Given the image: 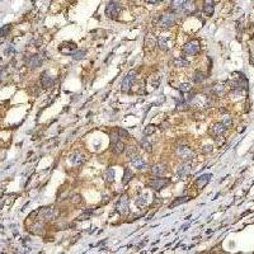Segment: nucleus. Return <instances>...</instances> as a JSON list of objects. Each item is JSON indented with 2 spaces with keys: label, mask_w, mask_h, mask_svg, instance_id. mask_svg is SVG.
<instances>
[{
  "label": "nucleus",
  "mask_w": 254,
  "mask_h": 254,
  "mask_svg": "<svg viewBox=\"0 0 254 254\" xmlns=\"http://www.w3.org/2000/svg\"><path fill=\"white\" fill-rule=\"evenodd\" d=\"M121 10H122L121 4L118 3L117 0H112V1H109L107 4L106 14H107V17H109L112 19H116L118 17V14L121 13Z\"/></svg>",
  "instance_id": "1"
},
{
  "label": "nucleus",
  "mask_w": 254,
  "mask_h": 254,
  "mask_svg": "<svg viewBox=\"0 0 254 254\" xmlns=\"http://www.w3.org/2000/svg\"><path fill=\"white\" fill-rule=\"evenodd\" d=\"M111 148H112V151L116 155H120V154L123 153V150H125V144L120 140V136L112 135L111 136Z\"/></svg>",
  "instance_id": "2"
},
{
  "label": "nucleus",
  "mask_w": 254,
  "mask_h": 254,
  "mask_svg": "<svg viewBox=\"0 0 254 254\" xmlns=\"http://www.w3.org/2000/svg\"><path fill=\"white\" fill-rule=\"evenodd\" d=\"M199 50H201V46H199V42L196 41V40H193V41H190L188 43H186L184 47H183V51H184V53H187V55H197V53L199 52Z\"/></svg>",
  "instance_id": "3"
},
{
  "label": "nucleus",
  "mask_w": 254,
  "mask_h": 254,
  "mask_svg": "<svg viewBox=\"0 0 254 254\" xmlns=\"http://www.w3.org/2000/svg\"><path fill=\"white\" fill-rule=\"evenodd\" d=\"M135 79H136V71L132 70V71H130L125 76V79H123V82H122V91H128L130 89H131Z\"/></svg>",
  "instance_id": "4"
},
{
  "label": "nucleus",
  "mask_w": 254,
  "mask_h": 254,
  "mask_svg": "<svg viewBox=\"0 0 254 254\" xmlns=\"http://www.w3.org/2000/svg\"><path fill=\"white\" fill-rule=\"evenodd\" d=\"M169 183H170V179H166V178H156V179H153L149 182V186L156 191H160V190H163V188H165Z\"/></svg>",
  "instance_id": "5"
},
{
  "label": "nucleus",
  "mask_w": 254,
  "mask_h": 254,
  "mask_svg": "<svg viewBox=\"0 0 254 254\" xmlns=\"http://www.w3.org/2000/svg\"><path fill=\"white\" fill-rule=\"evenodd\" d=\"M175 20H177L175 14H173V13L164 14V15H161V18H160V25L163 27V28H169V27L174 25Z\"/></svg>",
  "instance_id": "6"
},
{
  "label": "nucleus",
  "mask_w": 254,
  "mask_h": 254,
  "mask_svg": "<svg viewBox=\"0 0 254 254\" xmlns=\"http://www.w3.org/2000/svg\"><path fill=\"white\" fill-rule=\"evenodd\" d=\"M130 160H131V163H132L135 166H136L137 169H140V170H145V169H146L148 166H149V165H148V161L145 160L142 156H140V155H137V154L133 155L132 158H130Z\"/></svg>",
  "instance_id": "7"
},
{
  "label": "nucleus",
  "mask_w": 254,
  "mask_h": 254,
  "mask_svg": "<svg viewBox=\"0 0 254 254\" xmlns=\"http://www.w3.org/2000/svg\"><path fill=\"white\" fill-rule=\"evenodd\" d=\"M40 215L43 220H53L58 215V212L53 207H45L40 211Z\"/></svg>",
  "instance_id": "8"
},
{
  "label": "nucleus",
  "mask_w": 254,
  "mask_h": 254,
  "mask_svg": "<svg viewBox=\"0 0 254 254\" xmlns=\"http://www.w3.org/2000/svg\"><path fill=\"white\" fill-rule=\"evenodd\" d=\"M177 154L179 155L182 159H184V160H190V159L193 158V151L188 146H178Z\"/></svg>",
  "instance_id": "9"
},
{
  "label": "nucleus",
  "mask_w": 254,
  "mask_h": 254,
  "mask_svg": "<svg viewBox=\"0 0 254 254\" xmlns=\"http://www.w3.org/2000/svg\"><path fill=\"white\" fill-rule=\"evenodd\" d=\"M117 210L121 215H126L128 212V198L127 196H122L117 202Z\"/></svg>",
  "instance_id": "10"
},
{
  "label": "nucleus",
  "mask_w": 254,
  "mask_h": 254,
  "mask_svg": "<svg viewBox=\"0 0 254 254\" xmlns=\"http://www.w3.org/2000/svg\"><path fill=\"white\" fill-rule=\"evenodd\" d=\"M187 3H188V0H172L170 8H172V10L179 13V12H183V10H184Z\"/></svg>",
  "instance_id": "11"
},
{
  "label": "nucleus",
  "mask_w": 254,
  "mask_h": 254,
  "mask_svg": "<svg viewBox=\"0 0 254 254\" xmlns=\"http://www.w3.org/2000/svg\"><path fill=\"white\" fill-rule=\"evenodd\" d=\"M42 62H43V60L40 55H32L28 60V65L31 69H37V67L42 66Z\"/></svg>",
  "instance_id": "12"
},
{
  "label": "nucleus",
  "mask_w": 254,
  "mask_h": 254,
  "mask_svg": "<svg viewBox=\"0 0 254 254\" xmlns=\"http://www.w3.org/2000/svg\"><path fill=\"white\" fill-rule=\"evenodd\" d=\"M41 84H42V86L45 89L52 88V86H53V79L47 73H43L42 76H41Z\"/></svg>",
  "instance_id": "13"
},
{
  "label": "nucleus",
  "mask_w": 254,
  "mask_h": 254,
  "mask_svg": "<svg viewBox=\"0 0 254 254\" xmlns=\"http://www.w3.org/2000/svg\"><path fill=\"white\" fill-rule=\"evenodd\" d=\"M214 10H215V4L212 0H205L203 3V13L208 15V17H211L214 14Z\"/></svg>",
  "instance_id": "14"
},
{
  "label": "nucleus",
  "mask_w": 254,
  "mask_h": 254,
  "mask_svg": "<svg viewBox=\"0 0 254 254\" xmlns=\"http://www.w3.org/2000/svg\"><path fill=\"white\" fill-rule=\"evenodd\" d=\"M191 173V165L190 164H183L178 168V175L181 179H186V177Z\"/></svg>",
  "instance_id": "15"
},
{
  "label": "nucleus",
  "mask_w": 254,
  "mask_h": 254,
  "mask_svg": "<svg viewBox=\"0 0 254 254\" xmlns=\"http://www.w3.org/2000/svg\"><path fill=\"white\" fill-rule=\"evenodd\" d=\"M211 177H212L211 174H205V175H202V177H199V179L196 182V186L199 188V190H201V188H203V187L210 182Z\"/></svg>",
  "instance_id": "16"
},
{
  "label": "nucleus",
  "mask_w": 254,
  "mask_h": 254,
  "mask_svg": "<svg viewBox=\"0 0 254 254\" xmlns=\"http://www.w3.org/2000/svg\"><path fill=\"white\" fill-rule=\"evenodd\" d=\"M188 199H190V197L188 196H183V197H178V198H175L174 201H173L170 205H169V208H174L175 206H178V205H182V203H184V202H187Z\"/></svg>",
  "instance_id": "17"
},
{
  "label": "nucleus",
  "mask_w": 254,
  "mask_h": 254,
  "mask_svg": "<svg viewBox=\"0 0 254 254\" xmlns=\"http://www.w3.org/2000/svg\"><path fill=\"white\" fill-rule=\"evenodd\" d=\"M226 128H228V127H226L225 123H217V125L214 127L212 131H214L215 135H221V133H224L226 131Z\"/></svg>",
  "instance_id": "18"
},
{
  "label": "nucleus",
  "mask_w": 254,
  "mask_h": 254,
  "mask_svg": "<svg viewBox=\"0 0 254 254\" xmlns=\"http://www.w3.org/2000/svg\"><path fill=\"white\" fill-rule=\"evenodd\" d=\"M85 55H86V51L85 50H75L71 53V56H73L74 60H82Z\"/></svg>",
  "instance_id": "19"
},
{
  "label": "nucleus",
  "mask_w": 254,
  "mask_h": 254,
  "mask_svg": "<svg viewBox=\"0 0 254 254\" xmlns=\"http://www.w3.org/2000/svg\"><path fill=\"white\" fill-rule=\"evenodd\" d=\"M132 177H133V173L132 170H130V169H125V175H123V179H122V183L123 184H127V183L132 179Z\"/></svg>",
  "instance_id": "20"
},
{
  "label": "nucleus",
  "mask_w": 254,
  "mask_h": 254,
  "mask_svg": "<svg viewBox=\"0 0 254 254\" xmlns=\"http://www.w3.org/2000/svg\"><path fill=\"white\" fill-rule=\"evenodd\" d=\"M178 89H179V91H182V93H190L192 90V85L190 83H183V84H179Z\"/></svg>",
  "instance_id": "21"
},
{
  "label": "nucleus",
  "mask_w": 254,
  "mask_h": 254,
  "mask_svg": "<svg viewBox=\"0 0 254 254\" xmlns=\"http://www.w3.org/2000/svg\"><path fill=\"white\" fill-rule=\"evenodd\" d=\"M140 145H141V148L144 150H146V151H151V150H153V145H151V142L148 141V139H142L141 141H140Z\"/></svg>",
  "instance_id": "22"
},
{
  "label": "nucleus",
  "mask_w": 254,
  "mask_h": 254,
  "mask_svg": "<svg viewBox=\"0 0 254 254\" xmlns=\"http://www.w3.org/2000/svg\"><path fill=\"white\" fill-rule=\"evenodd\" d=\"M153 173L155 175H163L165 173V166L164 165H156L153 168Z\"/></svg>",
  "instance_id": "23"
},
{
  "label": "nucleus",
  "mask_w": 254,
  "mask_h": 254,
  "mask_svg": "<svg viewBox=\"0 0 254 254\" xmlns=\"http://www.w3.org/2000/svg\"><path fill=\"white\" fill-rule=\"evenodd\" d=\"M174 65L178 66V67H183V66H188L190 62H188L187 60H184V58L179 57V58H175V60H174Z\"/></svg>",
  "instance_id": "24"
},
{
  "label": "nucleus",
  "mask_w": 254,
  "mask_h": 254,
  "mask_svg": "<svg viewBox=\"0 0 254 254\" xmlns=\"http://www.w3.org/2000/svg\"><path fill=\"white\" fill-rule=\"evenodd\" d=\"M106 181L108 183H112L113 181H115V170L113 169H108L106 172Z\"/></svg>",
  "instance_id": "25"
},
{
  "label": "nucleus",
  "mask_w": 254,
  "mask_h": 254,
  "mask_svg": "<svg viewBox=\"0 0 254 254\" xmlns=\"http://www.w3.org/2000/svg\"><path fill=\"white\" fill-rule=\"evenodd\" d=\"M205 79H206V76H205V74L201 73V71H197L196 75H194V83H196V84L202 83Z\"/></svg>",
  "instance_id": "26"
},
{
  "label": "nucleus",
  "mask_w": 254,
  "mask_h": 254,
  "mask_svg": "<svg viewBox=\"0 0 254 254\" xmlns=\"http://www.w3.org/2000/svg\"><path fill=\"white\" fill-rule=\"evenodd\" d=\"M146 202H148V194H144V196L139 197V199L136 201V206L141 207V206H144V205H146Z\"/></svg>",
  "instance_id": "27"
},
{
  "label": "nucleus",
  "mask_w": 254,
  "mask_h": 254,
  "mask_svg": "<svg viewBox=\"0 0 254 254\" xmlns=\"http://www.w3.org/2000/svg\"><path fill=\"white\" fill-rule=\"evenodd\" d=\"M71 161H73L75 165H80V164H82L83 161H84V158H83V156L80 155V154H76V155L74 156V158H71Z\"/></svg>",
  "instance_id": "28"
},
{
  "label": "nucleus",
  "mask_w": 254,
  "mask_h": 254,
  "mask_svg": "<svg viewBox=\"0 0 254 254\" xmlns=\"http://www.w3.org/2000/svg\"><path fill=\"white\" fill-rule=\"evenodd\" d=\"M10 29H12V25H10V24L4 25L3 28L0 29V37H5V36H7L9 32H10Z\"/></svg>",
  "instance_id": "29"
},
{
  "label": "nucleus",
  "mask_w": 254,
  "mask_h": 254,
  "mask_svg": "<svg viewBox=\"0 0 254 254\" xmlns=\"http://www.w3.org/2000/svg\"><path fill=\"white\" fill-rule=\"evenodd\" d=\"M155 132V126L154 125H148L146 127L144 128V135H151V133H154Z\"/></svg>",
  "instance_id": "30"
},
{
  "label": "nucleus",
  "mask_w": 254,
  "mask_h": 254,
  "mask_svg": "<svg viewBox=\"0 0 254 254\" xmlns=\"http://www.w3.org/2000/svg\"><path fill=\"white\" fill-rule=\"evenodd\" d=\"M136 154H137V149L135 148V146L127 148V156H128V158H132V156L136 155Z\"/></svg>",
  "instance_id": "31"
},
{
  "label": "nucleus",
  "mask_w": 254,
  "mask_h": 254,
  "mask_svg": "<svg viewBox=\"0 0 254 254\" xmlns=\"http://www.w3.org/2000/svg\"><path fill=\"white\" fill-rule=\"evenodd\" d=\"M177 108H178V109H181V111L187 109V102L183 100V99H181V100L177 103Z\"/></svg>",
  "instance_id": "32"
},
{
  "label": "nucleus",
  "mask_w": 254,
  "mask_h": 254,
  "mask_svg": "<svg viewBox=\"0 0 254 254\" xmlns=\"http://www.w3.org/2000/svg\"><path fill=\"white\" fill-rule=\"evenodd\" d=\"M118 136L122 137V139H128L130 137V133L123 128H118Z\"/></svg>",
  "instance_id": "33"
},
{
  "label": "nucleus",
  "mask_w": 254,
  "mask_h": 254,
  "mask_svg": "<svg viewBox=\"0 0 254 254\" xmlns=\"http://www.w3.org/2000/svg\"><path fill=\"white\" fill-rule=\"evenodd\" d=\"M158 45H159V47L161 48V50H168V47H166V42H165V40H163V38H160L159 40V42H158Z\"/></svg>",
  "instance_id": "34"
},
{
  "label": "nucleus",
  "mask_w": 254,
  "mask_h": 254,
  "mask_svg": "<svg viewBox=\"0 0 254 254\" xmlns=\"http://www.w3.org/2000/svg\"><path fill=\"white\" fill-rule=\"evenodd\" d=\"M10 52H14V48H13V46H10L8 50H5V55H9Z\"/></svg>",
  "instance_id": "35"
},
{
  "label": "nucleus",
  "mask_w": 254,
  "mask_h": 254,
  "mask_svg": "<svg viewBox=\"0 0 254 254\" xmlns=\"http://www.w3.org/2000/svg\"><path fill=\"white\" fill-rule=\"evenodd\" d=\"M146 1H149V3H151V4H156V3L163 1V0H146Z\"/></svg>",
  "instance_id": "36"
},
{
  "label": "nucleus",
  "mask_w": 254,
  "mask_h": 254,
  "mask_svg": "<svg viewBox=\"0 0 254 254\" xmlns=\"http://www.w3.org/2000/svg\"><path fill=\"white\" fill-rule=\"evenodd\" d=\"M1 75H3V74H1V71H0V82H1Z\"/></svg>",
  "instance_id": "37"
}]
</instances>
